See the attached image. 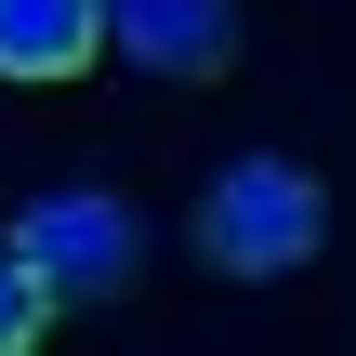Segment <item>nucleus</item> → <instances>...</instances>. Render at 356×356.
Returning a JSON list of instances; mask_svg holds the SVG:
<instances>
[{"mask_svg": "<svg viewBox=\"0 0 356 356\" xmlns=\"http://www.w3.org/2000/svg\"><path fill=\"white\" fill-rule=\"evenodd\" d=\"M185 238H198L211 277H304V264L330 251V185H317L304 159H225V172L198 185Z\"/></svg>", "mask_w": 356, "mask_h": 356, "instance_id": "obj_1", "label": "nucleus"}, {"mask_svg": "<svg viewBox=\"0 0 356 356\" xmlns=\"http://www.w3.org/2000/svg\"><path fill=\"white\" fill-rule=\"evenodd\" d=\"M13 264L53 291V317H66V304H119V291L145 277V211H132L119 185H40V198L13 211Z\"/></svg>", "mask_w": 356, "mask_h": 356, "instance_id": "obj_2", "label": "nucleus"}, {"mask_svg": "<svg viewBox=\"0 0 356 356\" xmlns=\"http://www.w3.org/2000/svg\"><path fill=\"white\" fill-rule=\"evenodd\" d=\"M106 53L145 79H225L238 66V0H106Z\"/></svg>", "mask_w": 356, "mask_h": 356, "instance_id": "obj_3", "label": "nucleus"}, {"mask_svg": "<svg viewBox=\"0 0 356 356\" xmlns=\"http://www.w3.org/2000/svg\"><path fill=\"white\" fill-rule=\"evenodd\" d=\"M106 66V0H0V79H79Z\"/></svg>", "mask_w": 356, "mask_h": 356, "instance_id": "obj_4", "label": "nucleus"}, {"mask_svg": "<svg viewBox=\"0 0 356 356\" xmlns=\"http://www.w3.org/2000/svg\"><path fill=\"white\" fill-rule=\"evenodd\" d=\"M40 343H53V291L0 251V356H40Z\"/></svg>", "mask_w": 356, "mask_h": 356, "instance_id": "obj_5", "label": "nucleus"}]
</instances>
